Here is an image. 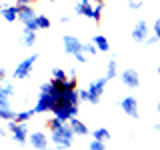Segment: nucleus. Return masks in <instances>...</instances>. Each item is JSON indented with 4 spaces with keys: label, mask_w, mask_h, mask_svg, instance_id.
I'll return each instance as SVG.
<instances>
[{
    "label": "nucleus",
    "mask_w": 160,
    "mask_h": 150,
    "mask_svg": "<svg viewBox=\"0 0 160 150\" xmlns=\"http://www.w3.org/2000/svg\"><path fill=\"white\" fill-rule=\"evenodd\" d=\"M82 50H84V54H88V56H94V54H96L94 42H82Z\"/></svg>",
    "instance_id": "25"
},
{
    "label": "nucleus",
    "mask_w": 160,
    "mask_h": 150,
    "mask_svg": "<svg viewBox=\"0 0 160 150\" xmlns=\"http://www.w3.org/2000/svg\"><path fill=\"white\" fill-rule=\"evenodd\" d=\"M48 2H56V0H48Z\"/></svg>",
    "instance_id": "45"
},
{
    "label": "nucleus",
    "mask_w": 160,
    "mask_h": 150,
    "mask_svg": "<svg viewBox=\"0 0 160 150\" xmlns=\"http://www.w3.org/2000/svg\"><path fill=\"white\" fill-rule=\"evenodd\" d=\"M154 128H156V130H158V132H160V122H158V124H154Z\"/></svg>",
    "instance_id": "40"
},
{
    "label": "nucleus",
    "mask_w": 160,
    "mask_h": 150,
    "mask_svg": "<svg viewBox=\"0 0 160 150\" xmlns=\"http://www.w3.org/2000/svg\"><path fill=\"white\" fill-rule=\"evenodd\" d=\"M88 148L90 150H104L106 148V142H104V140H98V138H92L90 144H88Z\"/></svg>",
    "instance_id": "24"
},
{
    "label": "nucleus",
    "mask_w": 160,
    "mask_h": 150,
    "mask_svg": "<svg viewBox=\"0 0 160 150\" xmlns=\"http://www.w3.org/2000/svg\"><path fill=\"white\" fill-rule=\"evenodd\" d=\"M106 80H112V78H116L118 76V64H116V60H114V56L108 60V68H106Z\"/></svg>",
    "instance_id": "18"
},
{
    "label": "nucleus",
    "mask_w": 160,
    "mask_h": 150,
    "mask_svg": "<svg viewBox=\"0 0 160 150\" xmlns=\"http://www.w3.org/2000/svg\"><path fill=\"white\" fill-rule=\"evenodd\" d=\"M14 118H16V112H14L10 106L0 108V120H4V122H6V120H14Z\"/></svg>",
    "instance_id": "22"
},
{
    "label": "nucleus",
    "mask_w": 160,
    "mask_h": 150,
    "mask_svg": "<svg viewBox=\"0 0 160 150\" xmlns=\"http://www.w3.org/2000/svg\"><path fill=\"white\" fill-rule=\"evenodd\" d=\"M60 98L66 100V102H70V104H76V106H78V102H80V98H78V88H74V90H64Z\"/></svg>",
    "instance_id": "17"
},
{
    "label": "nucleus",
    "mask_w": 160,
    "mask_h": 150,
    "mask_svg": "<svg viewBox=\"0 0 160 150\" xmlns=\"http://www.w3.org/2000/svg\"><path fill=\"white\" fill-rule=\"evenodd\" d=\"M0 14H2V18L6 20V22H14V20L18 18V6H2Z\"/></svg>",
    "instance_id": "16"
},
{
    "label": "nucleus",
    "mask_w": 160,
    "mask_h": 150,
    "mask_svg": "<svg viewBox=\"0 0 160 150\" xmlns=\"http://www.w3.org/2000/svg\"><path fill=\"white\" fill-rule=\"evenodd\" d=\"M62 42H64V52H66V54L76 56L78 52H84V50H82V42H80L76 36H72V34H66V36L62 38Z\"/></svg>",
    "instance_id": "9"
},
{
    "label": "nucleus",
    "mask_w": 160,
    "mask_h": 150,
    "mask_svg": "<svg viewBox=\"0 0 160 150\" xmlns=\"http://www.w3.org/2000/svg\"><path fill=\"white\" fill-rule=\"evenodd\" d=\"M156 110H158V112H160V100H158V104H156Z\"/></svg>",
    "instance_id": "42"
},
{
    "label": "nucleus",
    "mask_w": 160,
    "mask_h": 150,
    "mask_svg": "<svg viewBox=\"0 0 160 150\" xmlns=\"http://www.w3.org/2000/svg\"><path fill=\"white\" fill-rule=\"evenodd\" d=\"M158 76H160V66H158Z\"/></svg>",
    "instance_id": "44"
},
{
    "label": "nucleus",
    "mask_w": 160,
    "mask_h": 150,
    "mask_svg": "<svg viewBox=\"0 0 160 150\" xmlns=\"http://www.w3.org/2000/svg\"><path fill=\"white\" fill-rule=\"evenodd\" d=\"M60 124H64V122H62L60 118H56V116H54L52 120H48V126H50V130H52V128H56V126H60Z\"/></svg>",
    "instance_id": "31"
},
{
    "label": "nucleus",
    "mask_w": 160,
    "mask_h": 150,
    "mask_svg": "<svg viewBox=\"0 0 160 150\" xmlns=\"http://www.w3.org/2000/svg\"><path fill=\"white\" fill-rule=\"evenodd\" d=\"M50 112H52L56 118H60L62 122H68V118H72V116H76V114H78V106H76V104H70V102H66V100L60 98L58 102L52 106V110H50Z\"/></svg>",
    "instance_id": "3"
},
{
    "label": "nucleus",
    "mask_w": 160,
    "mask_h": 150,
    "mask_svg": "<svg viewBox=\"0 0 160 150\" xmlns=\"http://www.w3.org/2000/svg\"><path fill=\"white\" fill-rule=\"evenodd\" d=\"M36 30H38L36 20H28V22H24V32H36Z\"/></svg>",
    "instance_id": "28"
},
{
    "label": "nucleus",
    "mask_w": 160,
    "mask_h": 150,
    "mask_svg": "<svg viewBox=\"0 0 160 150\" xmlns=\"http://www.w3.org/2000/svg\"><path fill=\"white\" fill-rule=\"evenodd\" d=\"M96 6H94V18L92 20H100V16H102V10H104V2H94Z\"/></svg>",
    "instance_id": "27"
},
{
    "label": "nucleus",
    "mask_w": 160,
    "mask_h": 150,
    "mask_svg": "<svg viewBox=\"0 0 160 150\" xmlns=\"http://www.w3.org/2000/svg\"><path fill=\"white\" fill-rule=\"evenodd\" d=\"M128 2H132V0H128Z\"/></svg>",
    "instance_id": "47"
},
{
    "label": "nucleus",
    "mask_w": 160,
    "mask_h": 150,
    "mask_svg": "<svg viewBox=\"0 0 160 150\" xmlns=\"http://www.w3.org/2000/svg\"><path fill=\"white\" fill-rule=\"evenodd\" d=\"M90 2H104V0H90Z\"/></svg>",
    "instance_id": "43"
},
{
    "label": "nucleus",
    "mask_w": 160,
    "mask_h": 150,
    "mask_svg": "<svg viewBox=\"0 0 160 150\" xmlns=\"http://www.w3.org/2000/svg\"><path fill=\"white\" fill-rule=\"evenodd\" d=\"M78 2H82V4H88V2H90V0H78Z\"/></svg>",
    "instance_id": "41"
},
{
    "label": "nucleus",
    "mask_w": 160,
    "mask_h": 150,
    "mask_svg": "<svg viewBox=\"0 0 160 150\" xmlns=\"http://www.w3.org/2000/svg\"><path fill=\"white\" fill-rule=\"evenodd\" d=\"M156 42H160V40H158L156 36H154V34H152V36H148L146 40H144V44H146V46H154Z\"/></svg>",
    "instance_id": "32"
},
{
    "label": "nucleus",
    "mask_w": 160,
    "mask_h": 150,
    "mask_svg": "<svg viewBox=\"0 0 160 150\" xmlns=\"http://www.w3.org/2000/svg\"><path fill=\"white\" fill-rule=\"evenodd\" d=\"M132 40L134 42H140V44H144V40H146L150 36V26L146 24V20H138L136 24H134V28H132Z\"/></svg>",
    "instance_id": "6"
},
{
    "label": "nucleus",
    "mask_w": 160,
    "mask_h": 150,
    "mask_svg": "<svg viewBox=\"0 0 160 150\" xmlns=\"http://www.w3.org/2000/svg\"><path fill=\"white\" fill-rule=\"evenodd\" d=\"M50 132H52V134H50V138H52V142L56 144L58 148H70V146H72L74 136H76L68 122L60 124V126H56V128H52Z\"/></svg>",
    "instance_id": "2"
},
{
    "label": "nucleus",
    "mask_w": 160,
    "mask_h": 150,
    "mask_svg": "<svg viewBox=\"0 0 160 150\" xmlns=\"http://www.w3.org/2000/svg\"><path fill=\"white\" fill-rule=\"evenodd\" d=\"M0 10H2V4H0Z\"/></svg>",
    "instance_id": "46"
},
{
    "label": "nucleus",
    "mask_w": 160,
    "mask_h": 150,
    "mask_svg": "<svg viewBox=\"0 0 160 150\" xmlns=\"http://www.w3.org/2000/svg\"><path fill=\"white\" fill-rule=\"evenodd\" d=\"M62 96V92L52 84V80L50 82H44L42 86H40V94H38V100H36V106H34V114H42V112H48V110H52V106L60 100Z\"/></svg>",
    "instance_id": "1"
},
{
    "label": "nucleus",
    "mask_w": 160,
    "mask_h": 150,
    "mask_svg": "<svg viewBox=\"0 0 160 150\" xmlns=\"http://www.w3.org/2000/svg\"><path fill=\"white\" fill-rule=\"evenodd\" d=\"M36 44V32H24L22 34V46L24 48H32Z\"/></svg>",
    "instance_id": "19"
},
{
    "label": "nucleus",
    "mask_w": 160,
    "mask_h": 150,
    "mask_svg": "<svg viewBox=\"0 0 160 150\" xmlns=\"http://www.w3.org/2000/svg\"><path fill=\"white\" fill-rule=\"evenodd\" d=\"M74 12H76L78 16L94 18V6H92V2H88V4H82V2H78V4H76V8H74Z\"/></svg>",
    "instance_id": "14"
},
{
    "label": "nucleus",
    "mask_w": 160,
    "mask_h": 150,
    "mask_svg": "<svg viewBox=\"0 0 160 150\" xmlns=\"http://www.w3.org/2000/svg\"><path fill=\"white\" fill-rule=\"evenodd\" d=\"M4 136H6V130H4V128H0V138H4Z\"/></svg>",
    "instance_id": "39"
},
{
    "label": "nucleus",
    "mask_w": 160,
    "mask_h": 150,
    "mask_svg": "<svg viewBox=\"0 0 160 150\" xmlns=\"http://www.w3.org/2000/svg\"><path fill=\"white\" fill-rule=\"evenodd\" d=\"M78 98H80V100H84V102H88V98H90L88 90H78Z\"/></svg>",
    "instance_id": "33"
},
{
    "label": "nucleus",
    "mask_w": 160,
    "mask_h": 150,
    "mask_svg": "<svg viewBox=\"0 0 160 150\" xmlns=\"http://www.w3.org/2000/svg\"><path fill=\"white\" fill-rule=\"evenodd\" d=\"M28 142L32 144V148H38V150H42V148H46L48 146V136L44 132H32V134H28Z\"/></svg>",
    "instance_id": "10"
},
{
    "label": "nucleus",
    "mask_w": 160,
    "mask_h": 150,
    "mask_svg": "<svg viewBox=\"0 0 160 150\" xmlns=\"http://www.w3.org/2000/svg\"><path fill=\"white\" fill-rule=\"evenodd\" d=\"M52 78L54 80H64V78H68V74L64 72L62 68H52Z\"/></svg>",
    "instance_id": "26"
},
{
    "label": "nucleus",
    "mask_w": 160,
    "mask_h": 150,
    "mask_svg": "<svg viewBox=\"0 0 160 150\" xmlns=\"http://www.w3.org/2000/svg\"><path fill=\"white\" fill-rule=\"evenodd\" d=\"M74 58H76L78 62H86V60H88V54H84V52H78V54H76Z\"/></svg>",
    "instance_id": "35"
},
{
    "label": "nucleus",
    "mask_w": 160,
    "mask_h": 150,
    "mask_svg": "<svg viewBox=\"0 0 160 150\" xmlns=\"http://www.w3.org/2000/svg\"><path fill=\"white\" fill-rule=\"evenodd\" d=\"M2 92L10 98V96L14 94V86H12V84H4V82H2Z\"/></svg>",
    "instance_id": "29"
},
{
    "label": "nucleus",
    "mask_w": 160,
    "mask_h": 150,
    "mask_svg": "<svg viewBox=\"0 0 160 150\" xmlns=\"http://www.w3.org/2000/svg\"><path fill=\"white\" fill-rule=\"evenodd\" d=\"M152 32H154V36H156L160 40V18L154 20V26H152Z\"/></svg>",
    "instance_id": "30"
},
{
    "label": "nucleus",
    "mask_w": 160,
    "mask_h": 150,
    "mask_svg": "<svg viewBox=\"0 0 160 150\" xmlns=\"http://www.w3.org/2000/svg\"><path fill=\"white\" fill-rule=\"evenodd\" d=\"M60 22H62V24H68L70 22V16H62V18H60Z\"/></svg>",
    "instance_id": "38"
},
{
    "label": "nucleus",
    "mask_w": 160,
    "mask_h": 150,
    "mask_svg": "<svg viewBox=\"0 0 160 150\" xmlns=\"http://www.w3.org/2000/svg\"><path fill=\"white\" fill-rule=\"evenodd\" d=\"M68 124H70V128L74 130V134H80V136H86V134H88V126L84 122H80L76 116L68 118Z\"/></svg>",
    "instance_id": "13"
},
{
    "label": "nucleus",
    "mask_w": 160,
    "mask_h": 150,
    "mask_svg": "<svg viewBox=\"0 0 160 150\" xmlns=\"http://www.w3.org/2000/svg\"><path fill=\"white\" fill-rule=\"evenodd\" d=\"M128 6L132 10H138V8H142V0H132V2H128Z\"/></svg>",
    "instance_id": "34"
},
{
    "label": "nucleus",
    "mask_w": 160,
    "mask_h": 150,
    "mask_svg": "<svg viewBox=\"0 0 160 150\" xmlns=\"http://www.w3.org/2000/svg\"><path fill=\"white\" fill-rule=\"evenodd\" d=\"M38 60V54H32V56H26L24 60H20L16 64V70H14V78L16 80H24L32 74V66L36 64Z\"/></svg>",
    "instance_id": "5"
},
{
    "label": "nucleus",
    "mask_w": 160,
    "mask_h": 150,
    "mask_svg": "<svg viewBox=\"0 0 160 150\" xmlns=\"http://www.w3.org/2000/svg\"><path fill=\"white\" fill-rule=\"evenodd\" d=\"M18 6V20L20 22H28V20H34L36 16V10L32 8V4H16Z\"/></svg>",
    "instance_id": "12"
},
{
    "label": "nucleus",
    "mask_w": 160,
    "mask_h": 150,
    "mask_svg": "<svg viewBox=\"0 0 160 150\" xmlns=\"http://www.w3.org/2000/svg\"><path fill=\"white\" fill-rule=\"evenodd\" d=\"M92 138H98V140H104V142H108L112 136H110V130H108V128H96V130L92 132Z\"/></svg>",
    "instance_id": "20"
},
{
    "label": "nucleus",
    "mask_w": 160,
    "mask_h": 150,
    "mask_svg": "<svg viewBox=\"0 0 160 150\" xmlns=\"http://www.w3.org/2000/svg\"><path fill=\"white\" fill-rule=\"evenodd\" d=\"M120 108H122V112L126 114L130 118H138L140 112H138V100L134 96H124L120 100Z\"/></svg>",
    "instance_id": "7"
},
{
    "label": "nucleus",
    "mask_w": 160,
    "mask_h": 150,
    "mask_svg": "<svg viewBox=\"0 0 160 150\" xmlns=\"http://www.w3.org/2000/svg\"><path fill=\"white\" fill-rule=\"evenodd\" d=\"M106 84H108L106 76H100V78H96V80L90 82V86H88V94H90L88 102L92 104V106H96V104L100 102V96H102V92L106 90Z\"/></svg>",
    "instance_id": "4"
},
{
    "label": "nucleus",
    "mask_w": 160,
    "mask_h": 150,
    "mask_svg": "<svg viewBox=\"0 0 160 150\" xmlns=\"http://www.w3.org/2000/svg\"><path fill=\"white\" fill-rule=\"evenodd\" d=\"M12 140H16L18 144H26L28 142V126L26 122H18L16 128L12 130Z\"/></svg>",
    "instance_id": "11"
},
{
    "label": "nucleus",
    "mask_w": 160,
    "mask_h": 150,
    "mask_svg": "<svg viewBox=\"0 0 160 150\" xmlns=\"http://www.w3.org/2000/svg\"><path fill=\"white\" fill-rule=\"evenodd\" d=\"M4 78H6V70L0 66V80H4Z\"/></svg>",
    "instance_id": "36"
},
{
    "label": "nucleus",
    "mask_w": 160,
    "mask_h": 150,
    "mask_svg": "<svg viewBox=\"0 0 160 150\" xmlns=\"http://www.w3.org/2000/svg\"><path fill=\"white\" fill-rule=\"evenodd\" d=\"M34 20H36V24H38V30L50 28V18L44 16V14H36V16H34Z\"/></svg>",
    "instance_id": "21"
},
{
    "label": "nucleus",
    "mask_w": 160,
    "mask_h": 150,
    "mask_svg": "<svg viewBox=\"0 0 160 150\" xmlns=\"http://www.w3.org/2000/svg\"><path fill=\"white\" fill-rule=\"evenodd\" d=\"M118 76H120V80H122V84H124V86H128V88H138L140 86V76H138V72L134 68L122 70Z\"/></svg>",
    "instance_id": "8"
},
{
    "label": "nucleus",
    "mask_w": 160,
    "mask_h": 150,
    "mask_svg": "<svg viewBox=\"0 0 160 150\" xmlns=\"http://www.w3.org/2000/svg\"><path fill=\"white\" fill-rule=\"evenodd\" d=\"M92 42H94V46H96V50H100V52H108L110 50V42L104 34H96V36L92 38Z\"/></svg>",
    "instance_id": "15"
},
{
    "label": "nucleus",
    "mask_w": 160,
    "mask_h": 150,
    "mask_svg": "<svg viewBox=\"0 0 160 150\" xmlns=\"http://www.w3.org/2000/svg\"><path fill=\"white\" fill-rule=\"evenodd\" d=\"M34 0H16V4H32Z\"/></svg>",
    "instance_id": "37"
},
{
    "label": "nucleus",
    "mask_w": 160,
    "mask_h": 150,
    "mask_svg": "<svg viewBox=\"0 0 160 150\" xmlns=\"http://www.w3.org/2000/svg\"><path fill=\"white\" fill-rule=\"evenodd\" d=\"M32 116H34V110L30 108V110H22V112H16V118H14V120H16V122H28V120L32 118Z\"/></svg>",
    "instance_id": "23"
}]
</instances>
